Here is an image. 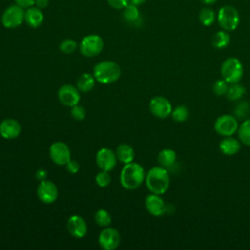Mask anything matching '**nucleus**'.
<instances>
[{"instance_id": "6ab92c4d", "label": "nucleus", "mask_w": 250, "mask_h": 250, "mask_svg": "<svg viewBox=\"0 0 250 250\" xmlns=\"http://www.w3.org/2000/svg\"><path fill=\"white\" fill-rule=\"evenodd\" d=\"M221 152L225 155H234L241 148V142L233 138L232 136L225 137L219 144Z\"/></svg>"}, {"instance_id": "4468645a", "label": "nucleus", "mask_w": 250, "mask_h": 250, "mask_svg": "<svg viewBox=\"0 0 250 250\" xmlns=\"http://www.w3.org/2000/svg\"><path fill=\"white\" fill-rule=\"evenodd\" d=\"M117 162V157L115 152L108 147L101 148L96 154L97 166L103 171H111Z\"/></svg>"}, {"instance_id": "a19ab883", "label": "nucleus", "mask_w": 250, "mask_h": 250, "mask_svg": "<svg viewBox=\"0 0 250 250\" xmlns=\"http://www.w3.org/2000/svg\"><path fill=\"white\" fill-rule=\"evenodd\" d=\"M216 1H217V0H201V2H202L203 4H206V5H212V4H214Z\"/></svg>"}, {"instance_id": "0eeeda50", "label": "nucleus", "mask_w": 250, "mask_h": 250, "mask_svg": "<svg viewBox=\"0 0 250 250\" xmlns=\"http://www.w3.org/2000/svg\"><path fill=\"white\" fill-rule=\"evenodd\" d=\"M104 49V40L100 35H86L79 44L80 53L88 58L98 56Z\"/></svg>"}, {"instance_id": "6e6552de", "label": "nucleus", "mask_w": 250, "mask_h": 250, "mask_svg": "<svg viewBox=\"0 0 250 250\" xmlns=\"http://www.w3.org/2000/svg\"><path fill=\"white\" fill-rule=\"evenodd\" d=\"M238 122L236 117L230 114H223L219 116L215 123L214 129L218 135L229 137L232 136L238 130Z\"/></svg>"}, {"instance_id": "b1692460", "label": "nucleus", "mask_w": 250, "mask_h": 250, "mask_svg": "<svg viewBox=\"0 0 250 250\" xmlns=\"http://www.w3.org/2000/svg\"><path fill=\"white\" fill-rule=\"evenodd\" d=\"M229 41H230L229 34L226 30L217 31L212 36V39H211V43L216 49H224L228 47L229 44Z\"/></svg>"}, {"instance_id": "f8f14e48", "label": "nucleus", "mask_w": 250, "mask_h": 250, "mask_svg": "<svg viewBox=\"0 0 250 250\" xmlns=\"http://www.w3.org/2000/svg\"><path fill=\"white\" fill-rule=\"evenodd\" d=\"M149 110L157 118H167L172 113V104L164 97L157 96L150 100L149 102Z\"/></svg>"}, {"instance_id": "a878e982", "label": "nucleus", "mask_w": 250, "mask_h": 250, "mask_svg": "<svg viewBox=\"0 0 250 250\" xmlns=\"http://www.w3.org/2000/svg\"><path fill=\"white\" fill-rule=\"evenodd\" d=\"M245 92H246V90H245L244 86L238 84V82H237V83H232L229 86L226 96L229 101H237L244 96Z\"/></svg>"}, {"instance_id": "bb28decb", "label": "nucleus", "mask_w": 250, "mask_h": 250, "mask_svg": "<svg viewBox=\"0 0 250 250\" xmlns=\"http://www.w3.org/2000/svg\"><path fill=\"white\" fill-rule=\"evenodd\" d=\"M94 220L95 223L102 227V228H105V227H109V225L111 224V216L110 214L104 210V209H99L94 216Z\"/></svg>"}, {"instance_id": "c9c22d12", "label": "nucleus", "mask_w": 250, "mask_h": 250, "mask_svg": "<svg viewBox=\"0 0 250 250\" xmlns=\"http://www.w3.org/2000/svg\"><path fill=\"white\" fill-rule=\"evenodd\" d=\"M65 168H66V170H67L68 173H70V174H76V173L79 171L80 166H79V163H78L77 161L70 159V160L65 164Z\"/></svg>"}, {"instance_id": "ea45409f", "label": "nucleus", "mask_w": 250, "mask_h": 250, "mask_svg": "<svg viewBox=\"0 0 250 250\" xmlns=\"http://www.w3.org/2000/svg\"><path fill=\"white\" fill-rule=\"evenodd\" d=\"M146 0H130V2L132 3V4H135V5H137V6H139V5H141V4H143V3H145Z\"/></svg>"}, {"instance_id": "2eb2a0df", "label": "nucleus", "mask_w": 250, "mask_h": 250, "mask_svg": "<svg viewBox=\"0 0 250 250\" xmlns=\"http://www.w3.org/2000/svg\"><path fill=\"white\" fill-rule=\"evenodd\" d=\"M145 206L146 211L154 217L162 216L167 211V206L164 200L159 196V194H155V193L148 194L146 197Z\"/></svg>"}, {"instance_id": "e433bc0d", "label": "nucleus", "mask_w": 250, "mask_h": 250, "mask_svg": "<svg viewBox=\"0 0 250 250\" xmlns=\"http://www.w3.org/2000/svg\"><path fill=\"white\" fill-rule=\"evenodd\" d=\"M15 3L23 9H27L35 5V0H14Z\"/></svg>"}, {"instance_id": "c85d7f7f", "label": "nucleus", "mask_w": 250, "mask_h": 250, "mask_svg": "<svg viewBox=\"0 0 250 250\" xmlns=\"http://www.w3.org/2000/svg\"><path fill=\"white\" fill-rule=\"evenodd\" d=\"M172 118L176 122H184L186 121L189 116L188 108L185 105H178L172 110Z\"/></svg>"}, {"instance_id": "393cba45", "label": "nucleus", "mask_w": 250, "mask_h": 250, "mask_svg": "<svg viewBox=\"0 0 250 250\" xmlns=\"http://www.w3.org/2000/svg\"><path fill=\"white\" fill-rule=\"evenodd\" d=\"M237 135L239 141L245 145L250 146V118L245 119L239 126L237 130Z\"/></svg>"}, {"instance_id": "f704fd0d", "label": "nucleus", "mask_w": 250, "mask_h": 250, "mask_svg": "<svg viewBox=\"0 0 250 250\" xmlns=\"http://www.w3.org/2000/svg\"><path fill=\"white\" fill-rule=\"evenodd\" d=\"M106 1L108 5L115 10H122L129 4V0H106Z\"/></svg>"}, {"instance_id": "1a4fd4ad", "label": "nucleus", "mask_w": 250, "mask_h": 250, "mask_svg": "<svg viewBox=\"0 0 250 250\" xmlns=\"http://www.w3.org/2000/svg\"><path fill=\"white\" fill-rule=\"evenodd\" d=\"M49 154L52 161L60 166L65 165L71 159L70 149L68 146L63 142L53 143L50 146Z\"/></svg>"}, {"instance_id": "4c0bfd02", "label": "nucleus", "mask_w": 250, "mask_h": 250, "mask_svg": "<svg viewBox=\"0 0 250 250\" xmlns=\"http://www.w3.org/2000/svg\"><path fill=\"white\" fill-rule=\"evenodd\" d=\"M35 178L37 180H39V181L46 180V178H47V171L44 170V169H38L35 172Z\"/></svg>"}, {"instance_id": "c756f323", "label": "nucleus", "mask_w": 250, "mask_h": 250, "mask_svg": "<svg viewBox=\"0 0 250 250\" xmlns=\"http://www.w3.org/2000/svg\"><path fill=\"white\" fill-rule=\"evenodd\" d=\"M229 86V83L225 79H219L214 82L212 90L217 96H226Z\"/></svg>"}, {"instance_id": "72a5a7b5", "label": "nucleus", "mask_w": 250, "mask_h": 250, "mask_svg": "<svg viewBox=\"0 0 250 250\" xmlns=\"http://www.w3.org/2000/svg\"><path fill=\"white\" fill-rule=\"evenodd\" d=\"M70 114L72 116V118H74L75 120H83L86 116V111H85V108L81 105H74L71 107L70 109Z\"/></svg>"}, {"instance_id": "4be33fe9", "label": "nucleus", "mask_w": 250, "mask_h": 250, "mask_svg": "<svg viewBox=\"0 0 250 250\" xmlns=\"http://www.w3.org/2000/svg\"><path fill=\"white\" fill-rule=\"evenodd\" d=\"M95 80L96 79H95L94 75H92L90 73H83L77 79V82H76L77 89L83 93L90 92L95 86Z\"/></svg>"}, {"instance_id": "5701e85b", "label": "nucleus", "mask_w": 250, "mask_h": 250, "mask_svg": "<svg viewBox=\"0 0 250 250\" xmlns=\"http://www.w3.org/2000/svg\"><path fill=\"white\" fill-rule=\"evenodd\" d=\"M122 16L124 18V20L131 23V24H136L137 21H139L141 20L140 17V12L138 9V6L135 4H128L124 9H123V13Z\"/></svg>"}, {"instance_id": "f03ea898", "label": "nucleus", "mask_w": 250, "mask_h": 250, "mask_svg": "<svg viewBox=\"0 0 250 250\" xmlns=\"http://www.w3.org/2000/svg\"><path fill=\"white\" fill-rule=\"evenodd\" d=\"M146 173L143 166L136 162L124 164L120 173V184L128 190L138 188L145 181Z\"/></svg>"}, {"instance_id": "dca6fc26", "label": "nucleus", "mask_w": 250, "mask_h": 250, "mask_svg": "<svg viewBox=\"0 0 250 250\" xmlns=\"http://www.w3.org/2000/svg\"><path fill=\"white\" fill-rule=\"evenodd\" d=\"M66 228L68 232L75 238H82L87 234L88 227L85 220L78 215H73L69 217Z\"/></svg>"}, {"instance_id": "412c9836", "label": "nucleus", "mask_w": 250, "mask_h": 250, "mask_svg": "<svg viewBox=\"0 0 250 250\" xmlns=\"http://www.w3.org/2000/svg\"><path fill=\"white\" fill-rule=\"evenodd\" d=\"M177 159L176 152L171 148H163L157 155V161L161 167L166 169L172 167Z\"/></svg>"}, {"instance_id": "a211bd4d", "label": "nucleus", "mask_w": 250, "mask_h": 250, "mask_svg": "<svg viewBox=\"0 0 250 250\" xmlns=\"http://www.w3.org/2000/svg\"><path fill=\"white\" fill-rule=\"evenodd\" d=\"M44 21V15L41 9L38 7L31 6L27 8L24 12V21L26 24L32 28H37L39 27Z\"/></svg>"}, {"instance_id": "7ed1b4c3", "label": "nucleus", "mask_w": 250, "mask_h": 250, "mask_svg": "<svg viewBox=\"0 0 250 250\" xmlns=\"http://www.w3.org/2000/svg\"><path fill=\"white\" fill-rule=\"evenodd\" d=\"M93 75L98 82L109 84L119 79L121 75V68L112 61H103L94 66Z\"/></svg>"}, {"instance_id": "39448f33", "label": "nucleus", "mask_w": 250, "mask_h": 250, "mask_svg": "<svg viewBox=\"0 0 250 250\" xmlns=\"http://www.w3.org/2000/svg\"><path fill=\"white\" fill-rule=\"evenodd\" d=\"M217 20L219 25L222 27L223 30L232 31L238 26L239 14L234 7L230 5H226L219 10Z\"/></svg>"}, {"instance_id": "20e7f679", "label": "nucleus", "mask_w": 250, "mask_h": 250, "mask_svg": "<svg viewBox=\"0 0 250 250\" xmlns=\"http://www.w3.org/2000/svg\"><path fill=\"white\" fill-rule=\"evenodd\" d=\"M221 74L229 84L237 83L243 76V66L236 58H229L225 60L221 66Z\"/></svg>"}, {"instance_id": "ddd939ff", "label": "nucleus", "mask_w": 250, "mask_h": 250, "mask_svg": "<svg viewBox=\"0 0 250 250\" xmlns=\"http://www.w3.org/2000/svg\"><path fill=\"white\" fill-rule=\"evenodd\" d=\"M79 90L77 87L75 88L74 86L70 84H65L62 85L59 91H58V97L60 102L69 107H72L76 104H79L80 102V94Z\"/></svg>"}, {"instance_id": "2f4dec72", "label": "nucleus", "mask_w": 250, "mask_h": 250, "mask_svg": "<svg viewBox=\"0 0 250 250\" xmlns=\"http://www.w3.org/2000/svg\"><path fill=\"white\" fill-rule=\"evenodd\" d=\"M59 48L64 54H71L77 49V43L72 39H64L61 42Z\"/></svg>"}, {"instance_id": "473e14b6", "label": "nucleus", "mask_w": 250, "mask_h": 250, "mask_svg": "<svg viewBox=\"0 0 250 250\" xmlns=\"http://www.w3.org/2000/svg\"><path fill=\"white\" fill-rule=\"evenodd\" d=\"M249 111H250L249 104L247 102H241L239 104H237L234 113L238 118H244L248 115Z\"/></svg>"}, {"instance_id": "f3484780", "label": "nucleus", "mask_w": 250, "mask_h": 250, "mask_svg": "<svg viewBox=\"0 0 250 250\" xmlns=\"http://www.w3.org/2000/svg\"><path fill=\"white\" fill-rule=\"evenodd\" d=\"M21 127L20 123L13 118H7L0 123V135L6 140H13L20 136Z\"/></svg>"}, {"instance_id": "9b49d317", "label": "nucleus", "mask_w": 250, "mask_h": 250, "mask_svg": "<svg viewBox=\"0 0 250 250\" xmlns=\"http://www.w3.org/2000/svg\"><path fill=\"white\" fill-rule=\"evenodd\" d=\"M100 246L104 250H113L118 247L121 236L118 230L111 227H105L100 233L98 238Z\"/></svg>"}, {"instance_id": "9d476101", "label": "nucleus", "mask_w": 250, "mask_h": 250, "mask_svg": "<svg viewBox=\"0 0 250 250\" xmlns=\"http://www.w3.org/2000/svg\"><path fill=\"white\" fill-rule=\"evenodd\" d=\"M36 193L39 200L45 204L54 203L59 196L57 186L49 180L40 181L36 189Z\"/></svg>"}, {"instance_id": "58836bf2", "label": "nucleus", "mask_w": 250, "mask_h": 250, "mask_svg": "<svg viewBox=\"0 0 250 250\" xmlns=\"http://www.w3.org/2000/svg\"><path fill=\"white\" fill-rule=\"evenodd\" d=\"M49 5V0H35V6L39 9H45Z\"/></svg>"}, {"instance_id": "aec40b11", "label": "nucleus", "mask_w": 250, "mask_h": 250, "mask_svg": "<svg viewBox=\"0 0 250 250\" xmlns=\"http://www.w3.org/2000/svg\"><path fill=\"white\" fill-rule=\"evenodd\" d=\"M115 154H116L117 160H119L123 164L132 162L135 157V151H134L133 147L128 144L119 145L116 148Z\"/></svg>"}, {"instance_id": "cd10ccee", "label": "nucleus", "mask_w": 250, "mask_h": 250, "mask_svg": "<svg viewBox=\"0 0 250 250\" xmlns=\"http://www.w3.org/2000/svg\"><path fill=\"white\" fill-rule=\"evenodd\" d=\"M215 19H216L215 13L211 8L204 7L200 10V12H199V21L203 25L209 26V25L213 24V22L215 21Z\"/></svg>"}, {"instance_id": "f257e3e1", "label": "nucleus", "mask_w": 250, "mask_h": 250, "mask_svg": "<svg viewBox=\"0 0 250 250\" xmlns=\"http://www.w3.org/2000/svg\"><path fill=\"white\" fill-rule=\"evenodd\" d=\"M146 185L151 193L163 194L170 186V175L166 168L157 166L149 169L146 174Z\"/></svg>"}, {"instance_id": "423d86ee", "label": "nucleus", "mask_w": 250, "mask_h": 250, "mask_svg": "<svg viewBox=\"0 0 250 250\" xmlns=\"http://www.w3.org/2000/svg\"><path fill=\"white\" fill-rule=\"evenodd\" d=\"M24 9L17 4L10 5L1 16L2 25L9 29L20 26L24 21Z\"/></svg>"}, {"instance_id": "7c9ffc66", "label": "nucleus", "mask_w": 250, "mask_h": 250, "mask_svg": "<svg viewBox=\"0 0 250 250\" xmlns=\"http://www.w3.org/2000/svg\"><path fill=\"white\" fill-rule=\"evenodd\" d=\"M95 181L96 184L100 187V188H105L109 185L110 181H111V177L109 175V173L107 171H101L99 172L96 177H95Z\"/></svg>"}]
</instances>
